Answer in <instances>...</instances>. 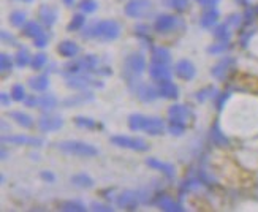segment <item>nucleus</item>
<instances>
[{"label":"nucleus","mask_w":258,"mask_h":212,"mask_svg":"<svg viewBox=\"0 0 258 212\" xmlns=\"http://www.w3.org/2000/svg\"><path fill=\"white\" fill-rule=\"evenodd\" d=\"M120 32L122 27L116 19H100L86 24V27L81 30V38L111 43L120 37Z\"/></svg>","instance_id":"obj_1"},{"label":"nucleus","mask_w":258,"mask_h":212,"mask_svg":"<svg viewBox=\"0 0 258 212\" xmlns=\"http://www.w3.org/2000/svg\"><path fill=\"white\" fill-rule=\"evenodd\" d=\"M57 149L65 155H73V157L81 159H92L98 155V149L91 143L78 141V139H67L57 143Z\"/></svg>","instance_id":"obj_2"},{"label":"nucleus","mask_w":258,"mask_h":212,"mask_svg":"<svg viewBox=\"0 0 258 212\" xmlns=\"http://www.w3.org/2000/svg\"><path fill=\"white\" fill-rule=\"evenodd\" d=\"M125 83H127L128 89H130V92L143 103H152V102H155L157 98H160L157 87L149 84V83L141 81L140 76L125 78Z\"/></svg>","instance_id":"obj_3"},{"label":"nucleus","mask_w":258,"mask_h":212,"mask_svg":"<svg viewBox=\"0 0 258 212\" xmlns=\"http://www.w3.org/2000/svg\"><path fill=\"white\" fill-rule=\"evenodd\" d=\"M63 81L65 86L72 89V91H91V89H103L105 83L102 80H97V78L91 76L89 73H63Z\"/></svg>","instance_id":"obj_4"},{"label":"nucleus","mask_w":258,"mask_h":212,"mask_svg":"<svg viewBox=\"0 0 258 212\" xmlns=\"http://www.w3.org/2000/svg\"><path fill=\"white\" fill-rule=\"evenodd\" d=\"M124 15L130 19H146L154 15L152 0H128L124 5Z\"/></svg>","instance_id":"obj_5"},{"label":"nucleus","mask_w":258,"mask_h":212,"mask_svg":"<svg viewBox=\"0 0 258 212\" xmlns=\"http://www.w3.org/2000/svg\"><path fill=\"white\" fill-rule=\"evenodd\" d=\"M109 143L116 148L120 149H128L135 152H148L149 151V143L138 138V136H127V135H113L109 138Z\"/></svg>","instance_id":"obj_6"},{"label":"nucleus","mask_w":258,"mask_h":212,"mask_svg":"<svg viewBox=\"0 0 258 212\" xmlns=\"http://www.w3.org/2000/svg\"><path fill=\"white\" fill-rule=\"evenodd\" d=\"M146 68H148V62L143 52H130L124 59V78L141 76Z\"/></svg>","instance_id":"obj_7"},{"label":"nucleus","mask_w":258,"mask_h":212,"mask_svg":"<svg viewBox=\"0 0 258 212\" xmlns=\"http://www.w3.org/2000/svg\"><path fill=\"white\" fill-rule=\"evenodd\" d=\"M182 26V21L179 19L174 15L170 13H162V15H157L154 19V30L157 33H162V35H166V33H171L174 32L177 27Z\"/></svg>","instance_id":"obj_8"},{"label":"nucleus","mask_w":258,"mask_h":212,"mask_svg":"<svg viewBox=\"0 0 258 212\" xmlns=\"http://www.w3.org/2000/svg\"><path fill=\"white\" fill-rule=\"evenodd\" d=\"M143 204L140 190H124L116 196V206L124 210H137Z\"/></svg>","instance_id":"obj_9"},{"label":"nucleus","mask_w":258,"mask_h":212,"mask_svg":"<svg viewBox=\"0 0 258 212\" xmlns=\"http://www.w3.org/2000/svg\"><path fill=\"white\" fill-rule=\"evenodd\" d=\"M37 127L41 133H54L63 127V119L59 114L44 113L37 119Z\"/></svg>","instance_id":"obj_10"},{"label":"nucleus","mask_w":258,"mask_h":212,"mask_svg":"<svg viewBox=\"0 0 258 212\" xmlns=\"http://www.w3.org/2000/svg\"><path fill=\"white\" fill-rule=\"evenodd\" d=\"M2 144H15V146H32V148H43L46 141L38 136H27V135H4Z\"/></svg>","instance_id":"obj_11"},{"label":"nucleus","mask_w":258,"mask_h":212,"mask_svg":"<svg viewBox=\"0 0 258 212\" xmlns=\"http://www.w3.org/2000/svg\"><path fill=\"white\" fill-rule=\"evenodd\" d=\"M151 204L157 206L160 210H165V212H184L185 210V207L181 203H177L176 199L168 193H157Z\"/></svg>","instance_id":"obj_12"},{"label":"nucleus","mask_w":258,"mask_h":212,"mask_svg":"<svg viewBox=\"0 0 258 212\" xmlns=\"http://www.w3.org/2000/svg\"><path fill=\"white\" fill-rule=\"evenodd\" d=\"M94 100H95V94L92 91H78V94L63 98L60 105L63 108H76V106H84L87 103H92Z\"/></svg>","instance_id":"obj_13"},{"label":"nucleus","mask_w":258,"mask_h":212,"mask_svg":"<svg viewBox=\"0 0 258 212\" xmlns=\"http://www.w3.org/2000/svg\"><path fill=\"white\" fill-rule=\"evenodd\" d=\"M166 114L170 120H179V122H185V124L188 120H194V117H195L194 111L190 109V106L182 105V103H173L171 106H168Z\"/></svg>","instance_id":"obj_14"},{"label":"nucleus","mask_w":258,"mask_h":212,"mask_svg":"<svg viewBox=\"0 0 258 212\" xmlns=\"http://www.w3.org/2000/svg\"><path fill=\"white\" fill-rule=\"evenodd\" d=\"M148 72H149V78L155 84H160V83H165V81H171L173 75H174V70H171L168 65L152 63V62L149 65Z\"/></svg>","instance_id":"obj_15"},{"label":"nucleus","mask_w":258,"mask_h":212,"mask_svg":"<svg viewBox=\"0 0 258 212\" xmlns=\"http://www.w3.org/2000/svg\"><path fill=\"white\" fill-rule=\"evenodd\" d=\"M174 75L182 81H192L197 76V66L192 60L188 59H181L174 63Z\"/></svg>","instance_id":"obj_16"},{"label":"nucleus","mask_w":258,"mask_h":212,"mask_svg":"<svg viewBox=\"0 0 258 212\" xmlns=\"http://www.w3.org/2000/svg\"><path fill=\"white\" fill-rule=\"evenodd\" d=\"M38 19H40V22L44 27L51 29L59 19V10L55 7H52V5L41 4L38 7Z\"/></svg>","instance_id":"obj_17"},{"label":"nucleus","mask_w":258,"mask_h":212,"mask_svg":"<svg viewBox=\"0 0 258 212\" xmlns=\"http://www.w3.org/2000/svg\"><path fill=\"white\" fill-rule=\"evenodd\" d=\"M146 165H148L151 170H155V171L162 173L166 177V179H174L176 168H174L173 163L162 162V160L155 159V157H148V159H146Z\"/></svg>","instance_id":"obj_18"},{"label":"nucleus","mask_w":258,"mask_h":212,"mask_svg":"<svg viewBox=\"0 0 258 212\" xmlns=\"http://www.w3.org/2000/svg\"><path fill=\"white\" fill-rule=\"evenodd\" d=\"M166 130V124L165 120L162 117H146V122H144V127H143V131L146 133V135L149 136H160L163 135Z\"/></svg>","instance_id":"obj_19"},{"label":"nucleus","mask_w":258,"mask_h":212,"mask_svg":"<svg viewBox=\"0 0 258 212\" xmlns=\"http://www.w3.org/2000/svg\"><path fill=\"white\" fill-rule=\"evenodd\" d=\"M233 65H234V59H231V57L222 59L220 62H217V63L211 68L212 78H216L217 81H223V80H225V78L228 76L230 70L233 68Z\"/></svg>","instance_id":"obj_20"},{"label":"nucleus","mask_w":258,"mask_h":212,"mask_svg":"<svg viewBox=\"0 0 258 212\" xmlns=\"http://www.w3.org/2000/svg\"><path fill=\"white\" fill-rule=\"evenodd\" d=\"M80 51H81L80 44L73 40H63L57 44V52L65 59H76Z\"/></svg>","instance_id":"obj_21"},{"label":"nucleus","mask_w":258,"mask_h":212,"mask_svg":"<svg viewBox=\"0 0 258 212\" xmlns=\"http://www.w3.org/2000/svg\"><path fill=\"white\" fill-rule=\"evenodd\" d=\"M78 60H80L83 73L95 75L97 70L100 68V57L95 54H84L83 57H80Z\"/></svg>","instance_id":"obj_22"},{"label":"nucleus","mask_w":258,"mask_h":212,"mask_svg":"<svg viewBox=\"0 0 258 212\" xmlns=\"http://www.w3.org/2000/svg\"><path fill=\"white\" fill-rule=\"evenodd\" d=\"M27 84L33 92H38V94L46 92L48 87H49V73H43V75H37V76L29 78Z\"/></svg>","instance_id":"obj_23"},{"label":"nucleus","mask_w":258,"mask_h":212,"mask_svg":"<svg viewBox=\"0 0 258 212\" xmlns=\"http://www.w3.org/2000/svg\"><path fill=\"white\" fill-rule=\"evenodd\" d=\"M157 91H159V97L165 100H177L179 98V87L171 81H165L157 84Z\"/></svg>","instance_id":"obj_24"},{"label":"nucleus","mask_w":258,"mask_h":212,"mask_svg":"<svg viewBox=\"0 0 258 212\" xmlns=\"http://www.w3.org/2000/svg\"><path fill=\"white\" fill-rule=\"evenodd\" d=\"M171 51L165 46H154L151 48V62L152 63H162L168 65L171 62Z\"/></svg>","instance_id":"obj_25"},{"label":"nucleus","mask_w":258,"mask_h":212,"mask_svg":"<svg viewBox=\"0 0 258 212\" xmlns=\"http://www.w3.org/2000/svg\"><path fill=\"white\" fill-rule=\"evenodd\" d=\"M44 32H46L44 30V26L38 21H27L26 26L22 27V35H24L26 38H30V40L38 38L40 35H43Z\"/></svg>","instance_id":"obj_26"},{"label":"nucleus","mask_w":258,"mask_h":212,"mask_svg":"<svg viewBox=\"0 0 258 212\" xmlns=\"http://www.w3.org/2000/svg\"><path fill=\"white\" fill-rule=\"evenodd\" d=\"M219 11L216 8H206L203 11V15L200 16V27L201 29H212L216 27L219 21Z\"/></svg>","instance_id":"obj_27"},{"label":"nucleus","mask_w":258,"mask_h":212,"mask_svg":"<svg viewBox=\"0 0 258 212\" xmlns=\"http://www.w3.org/2000/svg\"><path fill=\"white\" fill-rule=\"evenodd\" d=\"M201 187H203V182H201L197 176L195 177H188V179H184L181 182V185H179V198L185 196L190 192H197V190H200Z\"/></svg>","instance_id":"obj_28"},{"label":"nucleus","mask_w":258,"mask_h":212,"mask_svg":"<svg viewBox=\"0 0 258 212\" xmlns=\"http://www.w3.org/2000/svg\"><path fill=\"white\" fill-rule=\"evenodd\" d=\"M10 119H13L16 124L22 128H32L33 124H35V120H33V117L27 113H22V111H10V113L7 114Z\"/></svg>","instance_id":"obj_29"},{"label":"nucleus","mask_w":258,"mask_h":212,"mask_svg":"<svg viewBox=\"0 0 258 212\" xmlns=\"http://www.w3.org/2000/svg\"><path fill=\"white\" fill-rule=\"evenodd\" d=\"M59 98L55 97L54 94H46V92H43V95H40V102H38V108L41 111H44V113H51L52 109H55L59 106Z\"/></svg>","instance_id":"obj_30"},{"label":"nucleus","mask_w":258,"mask_h":212,"mask_svg":"<svg viewBox=\"0 0 258 212\" xmlns=\"http://www.w3.org/2000/svg\"><path fill=\"white\" fill-rule=\"evenodd\" d=\"M32 62V54L27 46H18V51L15 54V63L18 68H26Z\"/></svg>","instance_id":"obj_31"},{"label":"nucleus","mask_w":258,"mask_h":212,"mask_svg":"<svg viewBox=\"0 0 258 212\" xmlns=\"http://www.w3.org/2000/svg\"><path fill=\"white\" fill-rule=\"evenodd\" d=\"M70 182L78 187V188H92L95 185V181L92 179L91 176L86 174V173H78V174H73L70 177Z\"/></svg>","instance_id":"obj_32"},{"label":"nucleus","mask_w":258,"mask_h":212,"mask_svg":"<svg viewBox=\"0 0 258 212\" xmlns=\"http://www.w3.org/2000/svg\"><path fill=\"white\" fill-rule=\"evenodd\" d=\"M209 138H211L212 144H216V146H219V148L228 146V139H227V136L222 133V130H220V127H219V122H216V124L211 127Z\"/></svg>","instance_id":"obj_33"},{"label":"nucleus","mask_w":258,"mask_h":212,"mask_svg":"<svg viewBox=\"0 0 258 212\" xmlns=\"http://www.w3.org/2000/svg\"><path fill=\"white\" fill-rule=\"evenodd\" d=\"M84 27H86V13H83V11L75 13L70 22L67 24V30L69 32H81Z\"/></svg>","instance_id":"obj_34"},{"label":"nucleus","mask_w":258,"mask_h":212,"mask_svg":"<svg viewBox=\"0 0 258 212\" xmlns=\"http://www.w3.org/2000/svg\"><path fill=\"white\" fill-rule=\"evenodd\" d=\"M146 117L148 116H144L141 113H132L127 119V125H128L130 131H143Z\"/></svg>","instance_id":"obj_35"},{"label":"nucleus","mask_w":258,"mask_h":212,"mask_svg":"<svg viewBox=\"0 0 258 212\" xmlns=\"http://www.w3.org/2000/svg\"><path fill=\"white\" fill-rule=\"evenodd\" d=\"M135 35H137V38L144 44L146 48L152 46V38L149 37V26L137 24V26H135Z\"/></svg>","instance_id":"obj_36"},{"label":"nucleus","mask_w":258,"mask_h":212,"mask_svg":"<svg viewBox=\"0 0 258 212\" xmlns=\"http://www.w3.org/2000/svg\"><path fill=\"white\" fill-rule=\"evenodd\" d=\"M8 21H10V24L13 27L22 29L26 26V22H27V13H26V11H22V10H15V11H11V13H10Z\"/></svg>","instance_id":"obj_37"},{"label":"nucleus","mask_w":258,"mask_h":212,"mask_svg":"<svg viewBox=\"0 0 258 212\" xmlns=\"http://www.w3.org/2000/svg\"><path fill=\"white\" fill-rule=\"evenodd\" d=\"M160 4L166 8L176 11V13H184L190 7L188 0H160Z\"/></svg>","instance_id":"obj_38"},{"label":"nucleus","mask_w":258,"mask_h":212,"mask_svg":"<svg viewBox=\"0 0 258 212\" xmlns=\"http://www.w3.org/2000/svg\"><path fill=\"white\" fill-rule=\"evenodd\" d=\"M60 210L63 212H86V204L80 199H69V201H63L59 206Z\"/></svg>","instance_id":"obj_39"},{"label":"nucleus","mask_w":258,"mask_h":212,"mask_svg":"<svg viewBox=\"0 0 258 212\" xmlns=\"http://www.w3.org/2000/svg\"><path fill=\"white\" fill-rule=\"evenodd\" d=\"M73 124L81 128V130H95L98 127L97 122L92 117H87V116H76L73 117Z\"/></svg>","instance_id":"obj_40"},{"label":"nucleus","mask_w":258,"mask_h":212,"mask_svg":"<svg viewBox=\"0 0 258 212\" xmlns=\"http://www.w3.org/2000/svg\"><path fill=\"white\" fill-rule=\"evenodd\" d=\"M166 131L170 133L171 136H182L187 131V124L185 122H179V120H170L166 125Z\"/></svg>","instance_id":"obj_41"},{"label":"nucleus","mask_w":258,"mask_h":212,"mask_svg":"<svg viewBox=\"0 0 258 212\" xmlns=\"http://www.w3.org/2000/svg\"><path fill=\"white\" fill-rule=\"evenodd\" d=\"M49 63L48 60V54H44V52H37L35 55H32V62H30V66H32V70H35V72H40L43 68H46V65Z\"/></svg>","instance_id":"obj_42"},{"label":"nucleus","mask_w":258,"mask_h":212,"mask_svg":"<svg viewBox=\"0 0 258 212\" xmlns=\"http://www.w3.org/2000/svg\"><path fill=\"white\" fill-rule=\"evenodd\" d=\"M216 92H217V91H216V87L206 86V87L200 89V91L195 92V100H197L198 103H205L206 100H209V98H212V97H216V95H217Z\"/></svg>","instance_id":"obj_43"},{"label":"nucleus","mask_w":258,"mask_h":212,"mask_svg":"<svg viewBox=\"0 0 258 212\" xmlns=\"http://www.w3.org/2000/svg\"><path fill=\"white\" fill-rule=\"evenodd\" d=\"M230 22H223V24H219L214 27V37L220 41H228L230 40V35H231V32H230Z\"/></svg>","instance_id":"obj_44"},{"label":"nucleus","mask_w":258,"mask_h":212,"mask_svg":"<svg viewBox=\"0 0 258 212\" xmlns=\"http://www.w3.org/2000/svg\"><path fill=\"white\" fill-rule=\"evenodd\" d=\"M10 94H11V98H13V102H18V103H22V102L26 100V97H27V94H26V87L22 86V84H19V83H16V84L11 86Z\"/></svg>","instance_id":"obj_45"},{"label":"nucleus","mask_w":258,"mask_h":212,"mask_svg":"<svg viewBox=\"0 0 258 212\" xmlns=\"http://www.w3.org/2000/svg\"><path fill=\"white\" fill-rule=\"evenodd\" d=\"M15 57H11L8 52L0 54V72L2 73H10L15 66Z\"/></svg>","instance_id":"obj_46"},{"label":"nucleus","mask_w":258,"mask_h":212,"mask_svg":"<svg viewBox=\"0 0 258 212\" xmlns=\"http://www.w3.org/2000/svg\"><path fill=\"white\" fill-rule=\"evenodd\" d=\"M230 49V43L228 41H217L214 44H211V46H208V54L211 55H220V54H225L227 51Z\"/></svg>","instance_id":"obj_47"},{"label":"nucleus","mask_w":258,"mask_h":212,"mask_svg":"<svg viewBox=\"0 0 258 212\" xmlns=\"http://www.w3.org/2000/svg\"><path fill=\"white\" fill-rule=\"evenodd\" d=\"M80 10L86 15H91V13H95L98 10V2L97 0H80V4H78Z\"/></svg>","instance_id":"obj_48"},{"label":"nucleus","mask_w":258,"mask_h":212,"mask_svg":"<svg viewBox=\"0 0 258 212\" xmlns=\"http://www.w3.org/2000/svg\"><path fill=\"white\" fill-rule=\"evenodd\" d=\"M0 37H2L4 44H8V46H18V38L13 35V33H10L8 30L2 29V32H0Z\"/></svg>","instance_id":"obj_49"},{"label":"nucleus","mask_w":258,"mask_h":212,"mask_svg":"<svg viewBox=\"0 0 258 212\" xmlns=\"http://www.w3.org/2000/svg\"><path fill=\"white\" fill-rule=\"evenodd\" d=\"M49 40H51L49 33H48V32H44L43 35H40L38 38L32 40V41H33V46H35V48H38V49H44V48H48Z\"/></svg>","instance_id":"obj_50"},{"label":"nucleus","mask_w":258,"mask_h":212,"mask_svg":"<svg viewBox=\"0 0 258 212\" xmlns=\"http://www.w3.org/2000/svg\"><path fill=\"white\" fill-rule=\"evenodd\" d=\"M89 207H91V210H94V212H113L114 210V207L111 204L100 203V201H92L89 204Z\"/></svg>","instance_id":"obj_51"},{"label":"nucleus","mask_w":258,"mask_h":212,"mask_svg":"<svg viewBox=\"0 0 258 212\" xmlns=\"http://www.w3.org/2000/svg\"><path fill=\"white\" fill-rule=\"evenodd\" d=\"M40 179H41L43 182L54 184V182H55V174H54L52 171H49V170H43V171L40 173Z\"/></svg>","instance_id":"obj_52"},{"label":"nucleus","mask_w":258,"mask_h":212,"mask_svg":"<svg viewBox=\"0 0 258 212\" xmlns=\"http://www.w3.org/2000/svg\"><path fill=\"white\" fill-rule=\"evenodd\" d=\"M38 102H40V97H37L35 94H30V95L26 97L24 105L27 108H38Z\"/></svg>","instance_id":"obj_53"},{"label":"nucleus","mask_w":258,"mask_h":212,"mask_svg":"<svg viewBox=\"0 0 258 212\" xmlns=\"http://www.w3.org/2000/svg\"><path fill=\"white\" fill-rule=\"evenodd\" d=\"M228 97H230V94H228V92H223V94H220V95H216V108H217L219 111H222V109H223V105L227 103Z\"/></svg>","instance_id":"obj_54"},{"label":"nucleus","mask_w":258,"mask_h":212,"mask_svg":"<svg viewBox=\"0 0 258 212\" xmlns=\"http://www.w3.org/2000/svg\"><path fill=\"white\" fill-rule=\"evenodd\" d=\"M195 2L203 8H216L220 0H195Z\"/></svg>","instance_id":"obj_55"},{"label":"nucleus","mask_w":258,"mask_h":212,"mask_svg":"<svg viewBox=\"0 0 258 212\" xmlns=\"http://www.w3.org/2000/svg\"><path fill=\"white\" fill-rule=\"evenodd\" d=\"M0 102H2V106L4 108H8L10 105H11V102H13V98H11V94H8V92H2L0 94Z\"/></svg>","instance_id":"obj_56"},{"label":"nucleus","mask_w":258,"mask_h":212,"mask_svg":"<svg viewBox=\"0 0 258 212\" xmlns=\"http://www.w3.org/2000/svg\"><path fill=\"white\" fill-rule=\"evenodd\" d=\"M111 75H113V70L109 66H100L95 73V76H111Z\"/></svg>","instance_id":"obj_57"},{"label":"nucleus","mask_w":258,"mask_h":212,"mask_svg":"<svg viewBox=\"0 0 258 212\" xmlns=\"http://www.w3.org/2000/svg\"><path fill=\"white\" fill-rule=\"evenodd\" d=\"M75 2H76V0H62V4H63L67 8H72V7L75 5Z\"/></svg>","instance_id":"obj_58"},{"label":"nucleus","mask_w":258,"mask_h":212,"mask_svg":"<svg viewBox=\"0 0 258 212\" xmlns=\"http://www.w3.org/2000/svg\"><path fill=\"white\" fill-rule=\"evenodd\" d=\"M2 131H11V128H10V125L7 124V120H5V119L2 120Z\"/></svg>","instance_id":"obj_59"},{"label":"nucleus","mask_w":258,"mask_h":212,"mask_svg":"<svg viewBox=\"0 0 258 212\" xmlns=\"http://www.w3.org/2000/svg\"><path fill=\"white\" fill-rule=\"evenodd\" d=\"M8 159V152L5 149V144H4V148H2V160H7Z\"/></svg>","instance_id":"obj_60"},{"label":"nucleus","mask_w":258,"mask_h":212,"mask_svg":"<svg viewBox=\"0 0 258 212\" xmlns=\"http://www.w3.org/2000/svg\"><path fill=\"white\" fill-rule=\"evenodd\" d=\"M21 2H26V4H33L35 0H21Z\"/></svg>","instance_id":"obj_61"}]
</instances>
